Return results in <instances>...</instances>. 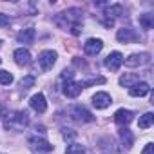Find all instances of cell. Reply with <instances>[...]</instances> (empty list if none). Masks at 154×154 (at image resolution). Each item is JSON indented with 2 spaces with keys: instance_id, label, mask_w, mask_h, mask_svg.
<instances>
[{
  "instance_id": "obj_26",
  "label": "cell",
  "mask_w": 154,
  "mask_h": 154,
  "mask_svg": "<svg viewBox=\"0 0 154 154\" xmlns=\"http://www.w3.org/2000/svg\"><path fill=\"white\" fill-rule=\"evenodd\" d=\"M9 24H11L9 17H8V15H4V13H0V27H8Z\"/></svg>"
},
{
  "instance_id": "obj_22",
  "label": "cell",
  "mask_w": 154,
  "mask_h": 154,
  "mask_svg": "<svg viewBox=\"0 0 154 154\" xmlns=\"http://www.w3.org/2000/svg\"><path fill=\"white\" fill-rule=\"evenodd\" d=\"M35 85V76L33 74H27V76H24V78L20 80V89L22 91H27V89H31Z\"/></svg>"
},
{
  "instance_id": "obj_19",
  "label": "cell",
  "mask_w": 154,
  "mask_h": 154,
  "mask_svg": "<svg viewBox=\"0 0 154 154\" xmlns=\"http://www.w3.org/2000/svg\"><path fill=\"white\" fill-rule=\"evenodd\" d=\"M120 138H122V141H123V145H125L127 149L132 147V143H134V136H132V132H131L127 127L120 129Z\"/></svg>"
},
{
  "instance_id": "obj_21",
  "label": "cell",
  "mask_w": 154,
  "mask_h": 154,
  "mask_svg": "<svg viewBox=\"0 0 154 154\" xmlns=\"http://www.w3.org/2000/svg\"><path fill=\"white\" fill-rule=\"evenodd\" d=\"M152 122H154V114H152V112H145L143 116H140L138 127H140V129H149V127L152 125Z\"/></svg>"
},
{
  "instance_id": "obj_30",
  "label": "cell",
  "mask_w": 154,
  "mask_h": 154,
  "mask_svg": "<svg viewBox=\"0 0 154 154\" xmlns=\"http://www.w3.org/2000/svg\"><path fill=\"white\" fill-rule=\"evenodd\" d=\"M0 62H2V60H0Z\"/></svg>"
},
{
  "instance_id": "obj_6",
  "label": "cell",
  "mask_w": 154,
  "mask_h": 154,
  "mask_svg": "<svg viewBox=\"0 0 154 154\" xmlns=\"http://www.w3.org/2000/svg\"><path fill=\"white\" fill-rule=\"evenodd\" d=\"M123 62L127 67H140V65H145L150 62V54L149 53H134V54H129L127 58H123Z\"/></svg>"
},
{
  "instance_id": "obj_16",
  "label": "cell",
  "mask_w": 154,
  "mask_h": 154,
  "mask_svg": "<svg viewBox=\"0 0 154 154\" xmlns=\"http://www.w3.org/2000/svg\"><path fill=\"white\" fill-rule=\"evenodd\" d=\"M149 93H150V87H149L147 82H138L136 85H132V87L129 89V94L134 96V98H141V96H145V94H149Z\"/></svg>"
},
{
  "instance_id": "obj_18",
  "label": "cell",
  "mask_w": 154,
  "mask_h": 154,
  "mask_svg": "<svg viewBox=\"0 0 154 154\" xmlns=\"http://www.w3.org/2000/svg\"><path fill=\"white\" fill-rule=\"evenodd\" d=\"M140 82V76L138 74H123V76H120V85H123V87H132V85H136Z\"/></svg>"
},
{
  "instance_id": "obj_29",
  "label": "cell",
  "mask_w": 154,
  "mask_h": 154,
  "mask_svg": "<svg viewBox=\"0 0 154 154\" xmlns=\"http://www.w3.org/2000/svg\"><path fill=\"white\" fill-rule=\"evenodd\" d=\"M0 47H2V40H0Z\"/></svg>"
},
{
  "instance_id": "obj_2",
  "label": "cell",
  "mask_w": 154,
  "mask_h": 154,
  "mask_svg": "<svg viewBox=\"0 0 154 154\" xmlns=\"http://www.w3.org/2000/svg\"><path fill=\"white\" fill-rule=\"evenodd\" d=\"M27 125H29V116L26 111H13L8 112V116L4 118V127L8 131H22Z\"/></svg>"
},
{
  "instance_id": "obj_20",
  "label": "cell",
  "mask_w": 154,
  "mask_h": 154,
  "mask_svg": "<svg viewBox=\"0 0 154 154\" xmlns=\"http://www.w3.org/2000/svg\"><path fill=\"white\" fill-rule=\"evenodd\" d=\"M140 24H141V27H143L145 31L152 29V26H154V15H150V13L140 15Z\"/></svg>"
},
{
  "instance_id": "obj_17",
  "label": "cell",
  "mask_w": 154,
  "mask_h": 154,
  "mask_svg": "<svg viewBox=\"0 0 154 154\" xmlns=\"http://www.w3.org/2000/svg\"><path fill=\"white\" fill-rule=\"evenodd\" d=\"M35 36H36L35 29H33V27H27V29H24V31H20V33L17 35V40H18L20 44H33Z\"/></svg>"
},
{
  "instance_id": "obj_4",
  "label": "cell",
  "mask_w": 154,
  "mask_h": 154,
  "mask_svg": "<svg viewBox=\"0 0 154 154\" xmlns=\"http://www.w3.org/2000/svg\"><path fill=\"white\" fill-rule=\"evenodd\" d=\"M123 15V8L120 4H112V6H107L105 11H103V26L105 27H112L114 26V20L120 18Z\"/></svg>"
},
{
  "instance_id": "obj_1",
  "label": "cell",
  "mask_w": 154,
  "mask_h": 154,
  "mask_svg": "<svg viewBox=\"0 0 154 154\" xmlns=\"http://www.w3.org/2000/svg\"><path fill=\"white\" fill-rule=\"evenodd\" d=\"M82 9L80 8H71V9H65L63 13H60L54 22L56 26H60L62 29L69 31L71 35H80L82 33Z\"/></svg>"
},
{
  "instance_id": "obj_5",
  "label": "cell",
  "mask_w": 154,
  "mask_h": 154,
  "mask_svg": "<svg viewBox=\"0 0 154 154\" xmlns=\"http://www.w3.org/2000/svg\"><path fill=\"white\" fill-rule=\"evenodd\" d=\"M56 58H58V54H56L54 51H51V49L42 51V53L38 54V65H40V69H42V71L53 69V65L56 63Z\"/></svg>"
},
{
  "instance_id": "obj_9",
  "label": "cell",
  "mask_w": 154,
  "mask_h": 154,
  "mask_svg": "<svg viewBox=\"0 0 154 154\" xmlns=\"http://www.w3.org/2000/svg\"><path fill=\"white\" fill-rule=\"evenodd\" d=\"M82 89H84V84H82V82L69 80V82H65V85H63V94H65L67 98H76V96L82 93Z\"/></svg>"
},
{
  "instance_id": "obj_23",
  "label": "cell",
  "mask_w": 154,
  "mask_h": 154,
  "mask_svg": "<svg viewBox=\"0 0 154 154\" xmlns=\"http://www.w3.org/2000/svg\"><path fill=\"white\" fill-rule=\"evenodd\" d=\"M65 154H85V149L80 143H71V145H67Z\"/></svg>"
},
{
  "instance_id": "obj_3",
  "label": "cell",
  "mask_w": 154,
  "mask_h": 154,
  "mask_svg": "<svg viewBox=\"0 0 154 154\" xmlns=\"http://www.w3.org/2000/svg\"><path fill=\"white\" fill-rule=\"evenodd\" d=\"M69 116L74 122H80V123H91V122H94V116L84 105H72L69 109Z\"/></svg>"
},
{
  "instance_id": "obj_24",
  "label": "cell",
  "mask_w": 154,
  "mask_h": 154,
  "mask_svg": "<svg viewBox=\"0 0 154 154\" xmlns=\"http://www.w3.org/2000/svg\"><path fill=\"white\" fill-rule=\"evenodd\" d=\"M13 84V74L9 71H0V85H9Z\"/></svg>"
},
{
  "instance_id": "obj_14",
  "label": "cell",
  "mask_w": 154,
  "mask_h": 154,
  "mask_svg": "<svg viewBox=\"0 0 154 154\" xmlns=\"http://www.w3.org/2000/svg\"><path fill=\"white\" fill-rule=\"evenodd\" d=\"M132 118H134V112L129 111V109H118L114 112V122L118 125H129L132 122Z\"/></svg>"
},
{
  "instance_id": "obj_10",
  "label": "cell",
  "mask_w": 154,
  "mask_h": 154,
  "mask_svg": "<svg viewBox=\"0 0 154 154\" xmlns=\"http://www.w3.org/2000/svg\"><path fill=\"white\" fill-rule=\"evenodd\" d=\"M102 49H103V42H102L100 38H89V40L85 42V45H84V51H85V54H89V56H96Z\"/></svg>"
},
{
  "instance_id": "obj_27",
  "label": "cell",
  "mask_w": 154,
  "mask_h": 154,
  "mask_svg": "<svg viewBox=\"0 0 154 154\" xmlns=\"http://www.w3.org/2000/svg\"><path fill=\"white\" fill-rule=\"evenodd\" d=\"M141 154H154V145H152V143H147V145L143 147Z\"/></svg>"
},
{
  "instance_id": "obj_7",
  "label": "cell",
  "mask_w": 154,
  "mask_h": 154,
  "mask_svg": "<svg viewBox=\"0 0 154 154\" xmlns=\"http://www.w3.org/2000/svg\"><path fill=\"white\" fill-rule=\"evenodd\" d=\"M122 63H123V54H122V53H118V51L109 53V54H107V58L103 60V65H105L109 71H118V69L122 67Z\"/></svg>"
},
{
  "instance_id": "obj_12",
  "label": "cell",
  "mask_w": 154,
  "mask_h": 154,
  "mask_svg": "<svg viewBox=\"0 0 154 154\" xmlns=\"http://www.w3.org/2000/svg\"><path fill=\"white\" fill-rule=\"evenodd\" d=\"M29 105H31V109L33 111H36V112H45V109H47V102H45V96L42 94V93H38V94H33L31 96V100H29Z\"/></svg>"
},
{
  "instance_id": "obj_11",
  "label": "cell",
  "mask_w": 154,
  "mask_h": 154,
  "mask_svg": "<svg viewBox=\"0 0 154 154\" xmlns=\"http://www.w3.org/2000/svg\"><path fill=\"white\" fill-rule=\"evenodd\" d=\"M112 103V98H111V94L109 93H96L94 96H93V105L96 107V109H107L109 105Z\"/></svg>"
},
{
  "instance_id": "obj_15",
  "label": "cell",
  "mask_w": 154,
  "mask_h": 154,
  "mask_svg": "<svg viewBox=\"0 0 154 154\" xmlns=\"http://www.w3.org/2000/svg\"><path fill=\"white\" fill-rule=\"evenodd\" d=\"M116 38H118V42H122V44H129V42H134L138 36H136L134 29H131V27H122V29H118Z\"/></svg>"
},
{
  "instance_id": "obj_13",
  "label": "cell",
  "mask_w": 154,
  "mask_h": 154,
  "mask_svg": "<svg viewBox=\"0 0 154 154\" xmlns=\"http://www.w3.org/2000/svg\"><path fill=\"white\" fill-rule=\"evenodd\" d=\"M13 58H15L17 65H20V67L31 63V53H29L27 49H24V47H18V49L13 53Z\"/></svg>"
},
{
  "instance_id": "obj_8",
  "label": "cell",
  "mask_w": 154,
  "mask_h": 154,
  "mask_svg": "<svg viewBox=\"0 0 154 154\" xmlns=\"http://www.w3.org/2000/svg\"><path fill=\"white\" fill-rule=\"evenodd\" d=\"M27 143H29V147L33 149V150H36V152H51L53 150V145L47 141V140H44V138H29L27 140Z\"/></svg>"
},
{
  "instance_id": "obj_25",
  "label": "cell",
  "mask_w": 154,
  "mask_h": 154,
  "mask_svg": "<svg viewBox=\"0 0 154 154\" xmlns=\"http://www.w3.org/2000/svg\"><path fill=\"white\" fill-rule=\"evenodd\" d=\"M62 136H63V140H72L76 136V132L72 129H62Z\"/></svg>"
},
{
  "instance_id": "obj_28",
  "label": "cell",
  "mask_w": 154,
  "mask_h": 154,
  "mask_svg": "<svg viewBox=\"0 0 154 154\" xmlns=\"http://www.w3.org/2000/svg\"><path fill=\"white\" fill-rule=\"evenodd\" d=\"M8 112H9V111H8V107H6L4 103H0V120L6 118V116H8Z\"/></svg>"
}]
</instances>
